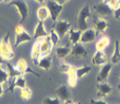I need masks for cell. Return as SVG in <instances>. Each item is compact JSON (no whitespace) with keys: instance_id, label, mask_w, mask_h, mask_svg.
<instances>
[{"instance_id":"3","label":"cell","mask_w":120,"mask_h":104,"mask_svg":"<svg viewBox=\"0 0 120 104\" xmlns=\"http://www.w3.org/2000/svg\"><path fill=\"white\" fill-rule=\"evenodd\" d=\"M14 31H15V35H16L15 43H14V47H18L23 43L29 42L33 39V37L25 30V28L21 25H17L15 26Z\"/></svg>"},{"instance_id":"27","label":"cell","mask_w":120,"mask_h":104,"mask_svg":"<svg viewBox=\"0 0 120 104\" xmlns=\"http://www.w3.org/2000/svg\"><path fill=\"white\" fill-rule=\"evenodd\" d=\"M26 87V80L24 77V74H20L19 75L16 79H15V82H14V88H20L22 89L24 87Z\"/></svg>"},{"instance_id":"22","label":"cell","mask_w":120,"mask_h":104,"mask_svg":"<svg viewBox=\"0 0 120 104\" xmlns=\"http://www.w3.org/2000/svg\"><path fill=\"white\" fill-rule=\"evenodd\" d=\"M82 31L81 30H73V29H70L68 33H69V40L71 41V43L73 45L79 43L81 40V36H82Z\"/></svg>"},{"instance_id":"40","label":"cell","mask_w":120,"mask_h":104,"mask_svg":"<svg viewBox=\"0 0 120 104\" xmlns=\"http://www.w3.org/2000/svg\"><path fill=\"white\" fill-rule=\"evenodd\" d=\"M110 1H111V0H103V3H104V4H109Z\"/></svg>"},{"instance_id":"7","label":"cell","mask_w":120,"mask_h":104,"mask_svg":"<svg viewBox=\"0 0 120 104\" xmlns=\"http://www.w3.org/2000/svg\"><path fill=\"white\" fill-rule=\"evenodd\" d=\"M41 41H42V38L38 39L32 47V53H31L32 61L34 65H37V66L40 59L41 58Z\"/></svg>"},{"instance_id":"21","label":"cell","mask_w":120,"mask_h":104,"mask_svg":"<svg viewBox=\"0 0 120 104\" xmlns=\"http://www.w3.org/2000/svg\"><path fill=\"white\" fill-rule=\"evenodd\" d=\"M49 17L50 13L47 6H41L37 10V18L39 21H45Z\"/></svg>"},{"instance_id":"29","label":"cell","mask_w":120,"mask_h":104,"mask_svg":"<svg viewBox=\"0 0 120 104\" xmlns=\"http://www.w3.org/2000/svg\"><path fill=\"white\" fill-rule=\"evenodd\" d=\"M32 95H33V92L31 90L29 87H24L21 89L20 91V97L22 98L25 101H28L32 98Z\"/></svg>"},{"instance_id":"32","label":"cell","mask_w":120,"mask_h":104,"mask_svg":"<svg viewBox=\"0 0 120 104\" xmlns=\"http://www.w3.org/2000/svg\"><path fill=\"white\" fill-rule=\"evenodd\" d=\"M110 7L112 10H116L117 8H118V6L120 5V0H111L109 4Z\"/></svg>"},{"instance_id":"28","label":"cell","mask_w":120,"mask_h":104,"mask_svg":"<svg viewBox=\"0 0 120 104\" xmlns=\"http://www.w3.org/2000/svg\"><path fill=\"white\" fill-rule=\"evenodd\" d=\"M9 72L6 69H4L0 65V84L3 85L4 83H8L9 81Z\"/></svg>"},{"instance_id":"39","label":"cell","mask_w":120,"mask_h":104,"mask_svg":"<svg viewBox=\"0 0 120 104\" xmlns=\"http://www.w3.org/2000/svg\"><path fill=\"white\" fill-rule=\"evenodd\" d=\"M35 1H36L37 3H39V4H43L46 0H35Z\"/></svg>"},{"instance_id":"1","label":"cell","mask_w":120,"mask_h":104,"mask_svg":"<svg viewBox=\"0 0 120 104\" xmlns=\"http://www.w3.org/2000/svg\"><path fill=\"white\" fill-rule=\"evenodd\" d=\"M0 55L4 61H11L14 58V52L11 46L9 34H6L0 41Z\"/></svg>"},{"instance_id":"31","label":"cell","mask_w":120,"mask_h":104,"mask_svg":"<svg viewBox=\"0 0 120 104\" xmlns=\"http://www.w3.org/2000/svg\"><path fill=\"white\" fill-rule=\"evenodd\" d=\"M43 104H60V99L59 97H46L43 100Z\"/></svg>"},{"instance_id":"4","label":"cell","mask_w":120,"mask_h":104,"mask_svg":"<svg viewBox=\"0 0 120 104\" xmlns=\"http://www.w3.org/2000/svg\"><path fill=\"white\" fill-rule=\"evenodd\" d=\"M8 4L12 5L17 9L18 12L20 16V23H22L26 19L28 15H29V7L27 5V4L26 3V1H24V0H14V1H11V3H9Z\"/></svg>"},{"instance_id":"8","label":"cell","mask_w":120,"mask_h":104,"mask_svg":"<svg viewBox=\"0 0 120 104\" xmlns=\"http://www.w3.org/2000/svg\"><path fill=\"white\" fill-rule=\"evenodd\" d=\"M15 68L17 69L19 72L21 74H27V73H31V74H34L35 76L37 77H40V74H38L37 72L34 71L32 68H31L29 66H28V64L26 63V61L23 60V59H20L18 61V62L15 64Z\"/></svg>"},{"instance_id":"12","label":"cell","mask_w":120,"mask_h":104,"mask_svg":"<svg viewBox=\"0 0 120 104\" xmlns=\"http://www.w3.org/2000/svg\"><path fill=\"white\" fill-rule=\"evenodd\" d=\"M97 32L95 29H87L85 31H82V36H81V43H90V42H93L96 38H97Z\"/></svg>"},{"instance_id":"43","label":"cell","mask_w":120,"mask_h":104,"mask_svg":"<svg viewBox=\"0 0 120 104\" xmlns=\"http://www.w3.org/2000/svg\"><path fill=\"white\" fill-rule=\"evenodd\" d=\"M2 1H3V0H0V3H1V2H2Z\"/></svg>"},{"instance_id":"25","label":"cell","mask_w":120,"mask_h":104,"mask_svg":"<svg viewBox=\"0 0 120 104\" xmlns=\"http://www.w3.org/2000/svg\"><path fill=\"white\" fill-rule=\"evenodd\" d=\"M92 70V67H89V66H85L82 67H79V68H75V73H76V77L77 80L81 79L83 76L87 75L88 74H90V72Z\"/></svg>"},{"instance_id":"42","label":"cell","mask_w":120,"mask_h":104,"mask_svg":"<svg viewBox=\"0 0 120 104\" xmlns=\"http://www.w3.org/2000/svg\"><path fill=\"white\" fill-rule=\"evenodd\" d=\"M117 89H118V91L120 92V84L119 85H117Z\"/></svg>"},{"instance_id":"2","label":"cell","mask_w":120,"mask_h":104,"mask_svg":"<svg viewBox=\"0 0 120 104\" xmlns=\"http://www.w3.org/2000/svg\"><path fill=\"white\" fill-rule=\"evenodd\" d=\"M91 17L90 9L89 5H84L79 13L76 18V27L81 31H85L88 29V19Z\"/></svg>"},{"instance_id":"13","label":"cell","mask_w":120,"mask_h":104,"mask_svg":"<svg viewBox=\"0 0 120 104\" xmlns=\"http://www.w3.org/2000/svg\"><path fill=\"white\" fill-rule=\"evenodd\" d=\"M94 10L97 14L103 15V16H110L113 14V10L110 8V5L104 4L103 2L94 5Z\"/></svg>"},{"instance_id":"16","label":"cell","mask_w":120,"mask_h":104,"mask_svg":"<svg viewBox=\"0 0 120 104\" xmlns=\"http://www.w3.org/2000/svg\"><path fill=\"white\" fill-rule=\"evenodd\" d=\"M91 61H92V63L95 66H103V65H104V64L106 63L107 61L106 55L104 54L103 51L97 50L96 54H94Z\"/></svg>"},{"instance_id":"6","label":"cell","mask_w":120,"mask_h":104,"mask_svg":"<svg viewBox=\"0 0 120 104\" xmlns=\"http://www.w3.org/2000/svg\"><path fill=\"white\" fill-rule=\"evenodd\" d=\"M71 24L67 20H56L54 22L53 29L59 34L60 38L64 37L69 32Z\"/></svg>"},{"instance_id":"30","label":"cell","mask_w":120,"mask_h":104,"mask_svg":"<svg viewBox=\"0 0 120 104\" xmlns=\"http://www.w3.org/2000/svg\"><path fill=\"white\" fill-rule=\"evenodd\" d=\"M49 36H50L51 39H52V42H53V47L56 46L57 44L59 43V41H60V37L59 36V34L57 33L53 29H52L50 32Z\"/></svg>"},{"instance_id":"9","label":"cell","mask_w":120,"mask_h":104,"mask_svg":"<svg viewBox=\"0 0 120 104\" xmlns=\"http://www.w3.org/2000/svg\"><path fill=\"white\" fill-rule=\"evenodd\" d=\"M88 50L83 47L82 43H77L75 45H73V47L71 48L70 54L75 58H86L88 56Z\"/></svg>"},{"instance_id":"11","label":"cell","mask_w":120,"mask_h":104,"mask_svg":"<svg viewBox=\"0 0 120 104\" xmlns=\"http://www.w3.org/2000/svg\"><path fill=\"white\" fill-rule=\"evenodd\" d=\"M111 69H112V64L105 63L104 65H103L102 67H101L99 74H97V82H103V81H106L107 78L109 77V75H110Z\"/></svg>"},{"instance_id":"19","label":"cell","mask_w":120,"mask_h":104,"mask_svg":"<svg viewBox=\"0 0 120 104\" xmlns=\"http://www.w3.org/2000/svg\"><path fill=\"white\" fill-rule=\"evenodd\" d=\"M68 74V82L71 87H75L77 82V77H76V73H75V67L70 66V67L68 68V70L67 71Z\"/></svg>"},{"instance_id":"17","label":"cell","mask_w":120,"mask_h":104,"mask_svg":"<svg viewBox=\"0 0 120 104\" xmlns=\"http://www.w3.org/2000/svg\"><path fill=\"white\" fill-rule=\"evenodd\" d=\"M55 93H56L57 96L60 98V99H61V100H63V101L71 98V94L69 93V90H68V87L65 86V85L60 86L56 89Z\"/></svg>"},{"instance_id":"41","label":"cell","mask_w":120,"mask_h":104,"mask_svg":"<svg viewBox=\"0 0 120 104\" xmlns=\"http://www.w3.org/2000/svg\"><path fill=\"white\" fill-rule=\"evenodd\" d=\"M12 0H3V2L4 3H6V4H9V3H11Z\"/></svg>"},{"instance_id":"35","label":"cell","mask_w":120,"mask_h":104,"mask_svg":"<svg viewBox=\"0 0 120 104\" xmlns=\"http://www.w3.org/2000/svg\"><path fill=\"white\" fill-rule=\"evenodd\" d=\"M57 3L60 4H61V5H63L64 4H66L68 1V0H55Z\"/></svg>"},{"instance_id":"36","label":"cell","mask_w":120,"mask_h":104,"mask_svg":"<svg viewBox=\"0 0 120 104\" xmlns=\"http://www.w3.org/2000/svg\"><path fill=\"white\" fill-rule=\"evenodd\" d=\"M64 104H75V103L72 101V99H67V100L64 101Z\"/></svg>"},{"instance_id":"18","label":"cell","mask_w":120,"mask_h":104,"mask_svg":"<svg viewBox=\"0 0 120 104\" xmlns=\"http://www.w3.org/2000/svg\"><path fill=\"white\" fill-rule=\"evenodd\" d=\"M94 26H95L94 29L96 30L97 33H101L108 28V22L102 18H95Z\"/></svg>"},{"instance_id":"24","label":"cell","mask_w":120,"mask_h":104,"mask_svg":"<svg viewBox=\"0 0 120 104\" xmlns=\"http://www.w3.org/2000/svg\"><path fill=\"white\" fill-rule=\"evenodd\" d=\"M55 53L59 59H64L67 57L68 54H70L71 48L69 47H59L56 48Z\"/></svg>"},{"instance_id":"10","label":"cell","mask_w":120,"mask_h":104,"mask_svg":"<svg viewBox=\"0 0 120 104\" xmlns=\"http://www.w3.org/2000/svg\"><path fill=\"white\" fill-rule=\"evenodd\" d=\"M97 96L98 98H103L105 96H108L112 92V87H110L108 83L105 81L103 82H97Z\"/></svg>"},{"instance_id":"33","label":"cell","mask_w":120,"mask_h":104,"mask_svg":"<svg viewBox=\"0 0 120 104\" xmlns=\"http://www.w3.org/2000/svg\"><path fill=\"white\" fill-rule=\"evenodd\" d=\"M113 16L116 19H120V5L118 6V8L113 11Z\"/></svg>"},{"instance_id":"15","label":"cell","mask_w":120,"mask_h":104,"mask_svg":"<svg viewBox=\"0 0 120 104\" xmlns=\"http://www.w3.org/2000/svg\"><path fill=\"white\" fill-rule=\"evenodd\" d=\"M48 35L49 34L47 32V30L45 29V26L43 25V21H39L36 27H35V29H34L33 38L34 39H40V38L47 37Z\"/></svg>"},{"instance_id":"26","label":"cell","mask_w":120,"mask_h":104,"mask_svg":"<svg viewBox=\"0 0 120 104\" xmlns=\"http://www.w3.org/2000/svg\"><path fill=\"white\" fill-rule=\"evenodd\" d=\"M110 44V39L108 37H103L101 38L97 42L96 47H97V50L99 51H103Z\"/></svg>"},{"instance_id":"44","label":"cell","mask_w":120,"mask_h":104,"mask_svg":"<svg viewBox=\"0 0 120 104\" xmlns=\"http://www.w3.org/2000/svg\"><path fill=\"white\" fill-rule=\"evenodd\" d=\"M75 104H78V103H75Z\"/></svg>"},{"instance_id":"38","label":"cell","mask_w":120,"mask_h":104,"mask_svg":"<svg viewBox=\"0 0 120 104\" xmlns=\"http://www.w3.org/2000/svg\"><path fill=\"white\" fill-rule=\"evenodd\" d=\"M1 64H5V62H4V60L2 58V56L0 55V65H1Z\"/></svg>"},{"instance_id":"37","label":"cell","mask_w":120,"mask_h":104,"mask_svg":"<svg viewBox=\"0 0 120 104\" xmlns=\"http://www.w3.org/2000/svg\"><path fill=\"white\" fill-rule=\"evenodd\" d=\"M4 93V87H3V85L0 84V96H1Z\"/></svg>"},{"instance_id":"5","label":"cell","mask_w":120,"mask_h":104,"mask_svg":"<svg viewBox=\"0 0 120 104\" xmlns=\"http://www.w3.org/2000/svg\"><path fill=\"white\" fill-rule=\"evenodd\" d=\"M47 7L48 11H49V13H50V17L52 18V20L55 22L57 20L58 17H59V15L61 12L62 9H63V5L58 4L56 1L49 0V1H47Z\"/></svg>"},{"instance_id":"20","label":"cell","mask_w":120,"mask_h":104,"mask_svg":"<svg viewBox=\"0 0 120 104\" xmlns=\"http://www.w3.org/2000/svg\"><path fill=\"white\" fill-rule=\"evenodd\" d=\"M38 67H40L41 69H44L46 71H48L52 67V59L48 55L47 56H41V58L39 61Z\"/></svg>"},{"instance_id":"23","label":"cell","mask_w":120,"mask_h":104,"mask_svg":"<svg viewBox=\"0 0 120 104\" xmlns=\"http://www.w3.org/2000/svg\"><path fill=\"white\" fill-rule=\"evenodd\" d=\"M110 61H111V64H118L120 62V44L118 40L115 41L114 53Z\"/></svg>"},{"instance_id":"34","label":"cell","mask_w":120,"mask_h":104,"mask_svg":"<svg viewBox=\"0 0 120 104\" xmlns=\"http://www.w3.org/2000/svg\"><path fill=\"white\" fill-rule=\"evenodd\" d=\"M90 104H108L103 100H91L90 101Z\"/></svg>"},{"instance_id":"14","label":"cell","mask_w":120,"mask_h":104,"mask_svg":"<svg viewBox=\"0 0 120 104\" xmlns=\"http://www.w3.org/2000/svg\"><path fill=\"white\" fill-rule=\"evenodd\" d=\"M53 44L52 42L50 36L48 35L46 38H42L41 41V56H47L51 53Z\"/></svg>"}]
</instances>
